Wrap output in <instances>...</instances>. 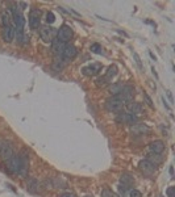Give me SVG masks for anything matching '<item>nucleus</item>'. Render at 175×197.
I'll return each mask as SVG.
<instances>
[{"mask_svg": "<svg viewBox=\"0 0 175 197\" xmlns=\"http://www.w3.org/2000/svg\"><path fill=\"white\" fill-rule=\"evenodd\" d=\"M124 104L125 102L121 100L120 96H112L111 98H108L105 102V108L109 112H113V113H117V112H121L122 108H124Z\"/></svg>", "mask_w": 175, "mask_h": 197, "instance_id": "f257e3e1", "label": "nucleus"}, {"mask_svg": "<svg viewBox=\"0 0 175 197\" xmlns=\"http://www.w3.org/2000/svg\"><path fill=\"white\" fill-rule=\"evenodd\" d=\"M12 13H13V20H15V25H16V28H15L16 33H22L24 26H25V18H24L20 8L16 5L12 7Z\"/></svg>", "mask_w": 175, "mask_h": 197, "instance_id": "f03ea898", "label": "nucleus"}, {"mask_svg": "<svg viewBox=\"0 0 175 197\" xmlns=\"http://www.w3.org/2000/svg\"><path fill=\"white\" fill-rule=\"evenodd\" d=\"M20 156V171H19V175L22 176V177H26L28 176V171H29V155H28L26 150L22 149L21 152L19 154Z\"/></svg>", "mask_w": 175, "mask_h": 197, "instance_id": "7ed1b4c3", "label": "nucleus"}, {"mask_svg": "<svg viewBox=\"0 0 175 197\" xmlns=\"http://www.w3.org/2000/svg\"><path fill=\"white\" fill-rule=\"evenodd\" d=\"M73 35H74V32L69 25H62L57 32V39L63 43L69 42L73 38Z\"/></svg>", "mask_w": 175, "mask_h": 197, "instance_id": "20e7f679", "label": "nucleus"}, {"mask_svg": "<svg viewBox=\"0 0 175 197\" xmlns=\"http://www.w3.org/2000/svg\"><path fill=\"white\" fill-rule=\"evenodd\" d=\"M117 122H120V124H126V125H134L137 124L138 121V117L134 116L132 113H120L116 118Z\"/></svg>", "mask_w": 175, "mask_h": 197, "instance_id": "39448f33", "label": "nucleus"}, {"mask_svg": "<svg viewBox=\"0 0 175 197\" xmlns=\"http://www.w3.org/2000/svg\"><path fill=\"white\" fill-rule=\"evenodd\" d=\"M41 22V11L39 9H32L29 13V26L32 29H37Z\"/></svg>", "mask_w": 175, "mask_h": 197, "instance_id": "423d86ee", "label": "nucleus"}, {"mask_svg": "<svg viewBox=\"0 0 175 197\" xmlns=\"http://www.w3.org/2000/svg\"><path fill=\"white\" fill-rule=\"evenodd\" d=\"M54 35H55V32L50 26H42L39 29V37H41L43 42H51L54 39Z\"/></svg>", "mask_w": 175, "mask_h": 197, "instance_id": "0eeeda50", "label": "nucleus"}, {"mask_svg": "<svg viewBox=\"0 0 175 197\" xmlns=\"http://www.w3.org/2000/svg\"><path fill=\"white\" fill-rule=\"evenodd\" d=\"M12 156H13V147H12V145H9L8 142H3L2 150H0V158L3 160L8 162Z\"/></svg>", "mask_w": 175, "mask_h": 197, "instance_id": "6e6552de", "label": "nucleus"}, {"mask_svg": "<svg viewBox=\"0 0 175 197\" xmlns=\"http://www.w3.org/2000/svg\"><path fill=\"white\" fill-rule=\"evenodd\" d=\"M15 34H16V30H15V28L12 26V25L3 28V30H2V37H3V41H4V42H7V43H9V42L13 41Z\"/></svg>", "mask_w": 175, "mask_h": 197, "instance_id": "1a4fd4ad", "label": "nucleus"}, {"mask_svg": "<svg viewBox=\"0 0 175 197\" xmlns=\"http://www.w3.org/2000/svg\"><path fill=\"white\" fill-rule=\"evenodd\" d=\"M99 71H101L100 63H94V65L86 66L82 68V72H83V75H86V76H94V75L99 74Z\"/></svg>", "mask_w": 175, "mask_h": 197, "instance_id": "9d476101", "label": "nucleus"}, {"mask_svg": "<svg viewBox=\"0 0 175 197\" xmlns=\"http://www.w3.org/2000/svg\"><path fill=\"white\" fill-rule=\"evenodd\" d=\"M138 167H140L141 171L144 173H146V175H152V173L156 171V165H154L152 162H149L148 159L141 160L140 163H138Z\"/></svg>", "mask_w": 175, "mask_h": 197, "instance_id": "9b49d317", "label": "nucleus"}, {"mask_svg": "<svg viewBox=\"0 0 175 197\" xmlns=\"http://www.w3.org/2000/svg\"><path fill=\"white\" fill-rule=\"evenodd\" d=\"M77 55H78L77 47H75L74 45H66L65 50H63V53H62L63 59H66V61H71V59H74Z\"/></svg>", "mask_w": 175, "mask_h": 197, "instance_id": "f8f14e48", "label": "nucleus"}, {"mask_svg": "<svg viewBox=\"0 0 175 197\" xmlns=\"http://www.w3.org/2000/svg\"><path fill=\"white\" fill-rule=\"evenodd\" d=\"M133 95H134V88L133 87L132 85H124L122 92L120 93V97H121V100L124 102H129V101H132Z\"/></svg>", "mask_w": 175, "mask_h": 197, "instance_id": "ddd939ff", "label": "nucleus"}, {"mask_svg": "<svg viewBox=\"0 0 175 197\" xmlns=\"http://www.w3.org/2000/svg\"><path fill=\"white\" fill-rule=\"evenodd\" d=\"M8 169L12 172V173H19L20 171V156L19 155H15L8 160Z\"/></svg>", "mask_w": 175, "mask_h": 197, "instance_id": "4468645a", "label": "nucleus"}, {"mask_svg": "<svg viewBox=\"0 0 175 197\" xmlns=\"http://www.w3.org/2000/svg\"><path fill=\"white\" fill-rule=\"evenodd\" d=\"M130 133L133 135H144V134L149 133V126H146L145 124H134L130 128Z\"/></svg>", "mask_w": 175, "mask_h": 197, "instance_id": "2eb2a0df", "label": "nucleus"}, {"mask_svg": "<svg viewBox=\"0 0 175 197\" xmlns=\"http://www.w3.org/2000/svg\"><path fill=\"white\" fill-rule=\"evenodd\" d=\"M65 47H66V43L58 41V39H53L51 41V50H53V53L55 55H62Z\"/></svg>", "mask_w": 175, "mask_h": 197, "instance_id": "dca6fc26", "label": "nucleus"}, {"mask_svg": "<svg viewBox=\"0 0 175 197\" xmlns=\"http://www.w3.org/2000/svg\"><path fill=\"white\" fill-rule=\"evenodd\" d=\"M126 108H128L129 113L134 114V116H137V114H140L142 112V106L140 102H136V101H129L128 104H126Z\"/></svg>", "mask_w": 175, "mask_h": 197, "instance_id": "f3484780", "label": "nucleus"}, {"mask_svg": "<svg viewBox=\"0 0 175 197\" xmlns=\"http://www.w3.org/2000/svg\"><path fill=\"white\" fill-rule=\"evenodd\" d=\"M122 88H124L122 83H113V84L109 85L108 92L111 96H120V93L122 92Z\"/></svg>", "mask_w": 175, "mask_h": 197, "instance_id": "a211bd4d", "label": "nucleus"}, {"mask_svg": "<svg viewBox=\"0 0 175 197\" xmlns=\"http://www.w3.org/2000/svg\"><path fill=\"white\" fill-rule=\"evenodd\" d=\"M165 150V143L162 141H154L150 143V151L154 154H161Z\"/></svg>", "mask_w": 175, "mask_h": 197, "instance_id": "6ab92c4d", "label": "nucleus"}, {"mask_svg": "<svg viewBox=\"0 0 175 197\" xmlns=\"http://www.w3.org/2000/svg\"><path fill=\"white\" fill-rule=\"evenodd\" d=\"M26 189L29 191L30 193H37L38 189H39V184L38 181L34 179V177H30L28 179V183H26Z\"/></svg>", "mask_w": 175, "mask_h": 197, "instance_id": "aec40b11", "label": "nucleus"}, {"mask_svg": "<svg viewBox=\"0 0 175 197\" xmlns=\"http://www.w3.org/2000/svg\"><path fill=\"white\" fill-rule=\"evenodd\" d=\"M0 24L3 25V28L11 25V15L8 13L7 11H3L2 13H0Z\"/></svg>", "mask_w": 175, "mask_h": 197, "instance_id": "412c9836", "label": "nucleus"}, {"mask_svg": "<svg viewBox=\"0 0 175 197\" xmlns=\"http://www.w3.org/2000/svg\"><path fill=\"white\" fill-rule=\"evenodd\" d=\"M120 183L126 185V187H130V185L134 184V179H133V176L128 175V173H124V175L120 177Z\"/></svg>", "mask_w": 175, "mask_h": 197, "instance_id": "4be33fe9", "label": "nucleus"}, {"mask_svg": "<svg viewBox=\"0 0 175 197\" xmlns=\"http://www.w3.org/2000/svg\"><path fill=\"white\" fill-rule=\"evenodd\" d=\"M117 75V67L115 66V65H112V66H109L108 67V70H107V72H105V79L107 80H111L112 78H115Z\"/></svg>", "mask_w": 175, "mask_h": 197, "instance_id": "5701e85b", "label": "nucleus"}, {"mask_svg": "<svg viewBox=\"0 0 175 197\" xmlns=\"http://www.w3.org/2000/svg\"><path fill=\"white\" fill-rule=\"evenodd\" d=\"M148 160L152 162L154 165H157L158 163H161L162 158L160 156V154H154V152H152V154H149V155H148Z\"/></svg>", "mask_w": 175, "mask_h": 197, "instance_id": "b1692460", "label": "nucleus"}, {"mask_svg": "<svg viewBox=\"0 0 175 197\" xmlns=\"http://www.w3.org/2000/svg\"><path fill=\"white\" fill-rule=\"evenodd\" d=\"M95 84H96V87H105L108 84V80H107L104 76H101V78H98L96 80H95Z\"/></svg>", "mask_w": 175, "mask_h": 197, "instance_id": "393cba45", "label": "nucleus"}, {"mask_svg": "<svg viewBox=\"0 0 175 197\" xmlns=\"http://www.w3.org/2000/svg\"><path fill=\"white\" fill-rule=\"evenodd\" d=\"M53 68L55 71H61L63 68V63H62V59H55L54 63H53Z\"/></svg>", "mask_w": 175, "mask_h": 197, "instance_id": "a878e982", "label": "nucleus"}, {"mask_svg": "<svg viewBox=\"0 0 175 197\" xmlns=\"http://www.w3.org/2000/svg\"><path fill=\"white\" fill-rule=\"evenodd\" d=\"M91 51L95 53V54H101L103 49H101V46L99 45V43H92V45H91Z\"/></svg>", "mask_w": 175, "mask_h": 197, "instance_id": "bb28decb", "label": "nucleus"}, {"mask_svg": "<svg viewBox=\"0 0 175 197\" xmlns=\"http://www.w3.org/2000/svg\"><path fill=\"white\" fill-rule=\"evenodd\" d=\"M46 21L47 24H53L55 21V16L53 12H47V15H46Z\"/></svg>", "mask_w": 175, "mask_h": 197, "instance_id": "cd10ccee", "label": "nucleus"}, {"mask_svg": "<svg viewBox=\"0 0 175 197\" xmlns=\"http://www.w3.org/2000/svg\"><path fill=\"white\" fill-rule=\"evenodd\" d=\"M144 98H145L146 104H148V105H149V106H150V108H152V109H154V104H153V100H152V98H150V96H149L148 93H144Z\"/></svg>", "mask_w": 175, "mask_h": 197, "instance_id": "c85d7f7f", "label": "nucleus"}, {"mask_svg": "<svg viewBox=\"0 0 175 197\" xmlns=\"http://www.w3.org/2000/svg\"><path fill=\"white\" fill-rule=\"evenodd\" d=\"M101 197H116V196H115V193L111 189H104L101 192Z\"/></svg>", "mask_w": 175, "mask_h": 197, "instance_id": "c756f323", "label": "nucleus"}, {"mask_svg": "<svg viewBox=\"0 0 175 197\" xmlns=\"http://www.w3.org/2000/svg\"><path fill=\"white\" fill-rule=\"evenodd\" d=\"M129 197H142V193L138 189H132L129 192Z\"/></svg>", "mask_w": 175, "mask_h": 197, "instance_id": "7c9ffc66", "label": "nucleus"}, {"mask_svg": "<svg viewBox=\"0 0 175 197\" xmlns=\"http://www.w3.org/2000/svg\"><path fill=\"white\" fill-rule=\"evenodd\" d=\"M133 57H134V59H136V63H137L138 68L142 70V63H141V59H140V57H138V54L136 53V51H133Z\"/></svg>", "mask_w": 175, "mask_h": 197, "instance_id": "2f4dec72", "label": "nucleus"}, {"mask_svg": "<svg viewBox=\"0 0 175 197\" xmlns=\"http://www.w3.org/2000/svg\"><path fill=\"white\" fill-rule=\"evenodd\" d=\"M166 193H167L169 197H175V187H169Z\"/></svg>", "mask_w": 175, "mask_h": 197, "instance_id": "473e14b6", "label": "nucleus"}, {"mask_svg": "<svg viewBox=\"0 0 175 197\" xmlns=\"http://www.w3.org/2000/svg\"><path fill=\"white\" fill-rule=\"evenodd\" d=\"M128 188H129V187H126V185L120 184V187H118V192H120V195L124 196L125 193H126V189H128Z\"/></svg>", "mask_w": 175, "mask_h": 197, "instance_id": "72a5a7b5", "label": "nucleus"}, {"mask_svg": "<svg viewBox=\"0 0 175 197\" xmlns=\"http://www.w3.org/2000/svg\"><path fill=\"white\" fill-rule=\"evenodd\" d=\"M59 197H77L74 195V193H70V192H67V193H63L62 196H59Z\"/></svg>", "mask_w": 175, "mask_h": 197, "instance_id": "f704fd0d", "label": "nucleus"}, {"mask_svg": "<svg viewBox=\"0 0 175 197\" xmlns=\"http://www.w3.org/2000/svg\"><path fill=\"white\" fill-rule=\"evenodd\" d=\"M167 96H169V98H170V101L173 102V95H171V92H170V91H167Z\"/></svg>", "mask_w": 175, "mask_h": 197, "instance_id": "c9c22d12", "label": "nucleus"}, {"mask_svg": "<svg viewBox=\"0 0 175 197\" xmlns=\"http://www.w3.org/2000/svg\"><path fill=\"white\" fill-rule=\"evenodd\" d=\"M149 55H150V57H152V58L154 59V61H156V59H157V58H156V55H154V54L152 53V51H149Z\"/></svg>", "mask_w": 175, "mask_h": 197, "instance_id": "e433bc0d", "label": "nucleus"}, {"mask_svg": "<svg viewBox=\"0 0 175 197\" xmlns=\"http://www.w3.org/2000/svg\"><path fill=\"white\" fill-rule=\"evenodd\" d=\"M174 173V169H173V167H170V175H173Z\"/></svg>", "mask_w": 175, "mask_h": 197, "instance_id": "4c0bfd02", "label": "nucleus"}, {"mask_svg": "<svg viewBox=\"0 0 175 197\" xmlns=\"http://www.w3.org/2000/svg\"><path fill=\"white\" fill-rule=\"evenodd\" d=\"M3 142H4V141H0V150H2V146H3Z\"/></svg>", "mask_w": 175, "mask_h": 197, "instance_id": "58836bf2", "label": "nucleus"}, {"mask_svg": "<svg viewBox=\"0 0 175 197\" xmlns=\"http://www.w3.org/2000/svg\"><path fill=\"white\" fill-rule=\"evenodd\" d=\"M84 197H92V196H84Z\"/></svg>", "mask_w": 175, "mask_h": 197, "instance_id": "ea45409f", "label": "nucleus"}]
</instances>
